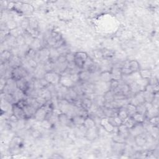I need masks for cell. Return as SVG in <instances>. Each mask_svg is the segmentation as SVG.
Wrapping results in <instances>:
<instances>
[{
  "mask_svg": "<svg viewBox=\"0 0 159 159\" xmlns=\"http://www.w3.org/2000/svg\"><path fill=\"white\" fill-rule=\"evenodd\" d=\"M60 74L57 73L54 71H50L46 72L44 75V79L48 83L51 85H57L60 84Z\"/></svg>",
  "mask_w": 159,
  "mask_h": 159,
  "instance_id": "1",
  "label": "cell"
},
{
  "mask_svg": "<svg viewBox=\"0 0 159 159\" xmlns=\"http://www.w3.org/2000/svg\"><path fill=\"white\" fill-rule=\"evenodd\" d=\"M11 74L12 78L15 80L24 78L27 76L26 69L22 67H18L16 68H14L11 71Z\"/></svg>",
  "mask_w": 159,
  "mask_h": 159,
  "instance_id": "2",
  "label": "cell"
},
{
  "mask_svg": "<svg viewBox=\"0 0 159 159\" xmlns=\"http://www.w3.org/2000/svg\"><path fill=\"white\" fill-rule=\"evenodd\" d=\"M12 113L19 120H23L26 119V116L23 109L19 107L16 103L13 104Z\"/></svg>",
  "mask_w": 159,
  "mask_h": 159,
  "instance_id": "3",
  "label": "cell"
},
{
  "mask_svg": "<svg viewBox=\"0 0 159 159\" xmlns=\"http://www.w3.org/2000/svg\"><path fill=\"white\" fill-rule=\"evenodd\" d=\"M47 114L48 113L47 112V111L46 110L44 107L43 106H42L41 107H40L39 108L36 110V113L34 116V118L36 120H37V121H42L46 119Z\"/></svg>",
  "mask_w": 159,
  "mask_h": 159,
  "instance_id": "4",
  "label": "cell"
},
{
  "mask_svg": "<svg viewBox=\"0 0 159 159\" xmlns=\"http://www.w3.org/2000/svg\"><path fill=\"white\" fill-rule=\"evenodd\" d=\"M60 85H61L62 86H64V87L67 88H71L74 87L75 83L71 80L70 76H61L60 80Z\"/></svg>",
  "mask_w": 159,
  "mask_h": 159,
  "instance_id": "5",
  "label": "cell"
},
{
  "mask_svg": "<svg viewBox=\"0 0 159 159\" xmlns=\"http://www.w3.org/2000/svg\"><path fill=\"white\" fill-rule=\"evenodd\" d=\"M100 125L106 131H107L108 132H113L114 128L116 127L110 123L108 118H104L101 119Z\"/></svg>",
  "mask_w": 159,
  "mask_h": 159,
  "instance_id": "6",
  "label": "cell"
},
{
  "mask_svg": "<svg viewBox=\"0 0 159 159\" xmlns=\"http://www.w3.org/2000/svg\"><path fill=\"white\" fill-rule=\"evenodd\" d=\"M85 134L86 138L89 139V140H94L98 136V129L96 127V126L92 128L86 129Z\"/></svg>",
  "mask_w": 159,
  "mask_h": 159,
  "instance_id": "7",
  "label": "cell"
},
{
  "mask_svg": "<svg viewBox=\"0 0 159 159\" xmlns=\"http://www.w3.org/2000/svg\"><path fill=\"white\" fill-rule=\"evenodd\" d=\"M135 142H136V145L139 147H143L146 145L147 142V139L146 136H144L143 133L137 135L135 137Z\"/></svg>",
  "mask_w": 159,
  "mask_h": 159,
  "instance_id": "8",
  "label": "cell"
},
{
  "mask_svg": "<svg viewBox=\"0 0 159 159\" xmlns=\"http://www.w3.org/2000/svg\"><path fill=\"white\" fill-rule=\"evenodd\" d=\"M22 109L24 110V112H25L26 118H29L34 116L37 110L28 104H26Z\"/></svg>",
  "mask_w": 159,
  "mask_h": 159,
  "instance_id": "9",
  "label": "cell"
},
{
  "mask_svg": "<svg viewBox=\"0 0 159 159\" xmlns=\"http://www.w3.org/2000/svg\"><path fill=\"white\" fill-rule=\"evenodd\" d=\"M111 74L112 80L119 81L123 78V75L121 74V69L114 68L111 71Z\"/></svg>",
  "mask_w": 159,
  "mask_h": 159,
  "instance_id": "10",
  "label": "cell"
},
{
  "mask_svg": "<svg viewBox=\"0 0 159 159\" xmlns=\"http://www.w3.org/2000/svg\"><path fill=\"white\" fill-rule=\"evenodd\" d=\"M128 68L132 71V73H136L140 70V66L136 60H131L128 62L126 65Z\"/></svg>",
  "mask_w": 159,
  "mask_h": 159,
  "instance_id": "11",
  "label": "cell"
},
{
  "mask_svg": "<svg viewBox=\"0 0 159 159\" xmlns=\"http://www.w3.org/2000/svg\"><path fill=\"white\" fill-rule=\"evenodd\" d=\"M99 79L104 83H109L112 80L111 71H104L99 75Z\"/></svg>",
  "mask_w": 159,
  "mask_h": 159,
  "instance_id": "12",
  "label": "cell"
},
{
  "mask_svg": "<svg viewBox=\"0 0 159 159\" xmlns=\"http://www.w3.org/2000/svg\"><path fill=\"white\" fill-rule=\"evenodd\" d=\"M137 124L135 125L132 128L129 129L131 130V131H129V132H131V134L133 135V136H134L135 137L137 136V135L142 134L143 132V129H144L142 125H137Z\"/></svg>",
  "mask_w": 159,
  "mask_h": 159,
  "instance_id": "13",
  "label": "cell"
},
{
  "mask_svg": "<svg viewBox=\"0 0 159 159\" xmlns=\"http://www.w3.org/2000/svg\"><path fill=\"white\" fill-rule=\"evenodd\" d=\"M39 59L41 60L44 61L45 60H49L50 57V50H47V49H42L39 53Z\"/></svg>",
  "mask_w": 159,
  "mask_h": 159,
  "instance_id": "14",
  "label": "cell"
},
{
  "mask_svg": "<svg viewBox=\"0 0 159 159\" xmlns=\"http://www.w3.org/2000/svg\"><path fill=\"white\" fill-rule=\"evenodd\" d=\"M91 73H90L89 71H87V70L81 71L78 74L79 80L87 81L90 80V78H91Z\"/></svg>",
  "mask_w": 159,
  "mask_h": 159,
  "instance_id": "15",
  "label": "cell"
},
{
  "mask_svg": "<svg viewBox=\"0 0 159 159\" xmlns=\"http://www.w3.org/2000/svg\"><path fill=\"white\" fill-rule=\"evenodd\" d=\"M81 108L85 109L86 111H88L91 108L92 106V102L90 99L89 98H85L81 101Z\"/></svg>",
  "mask_w": 159,
  "mask_h": 159,
  "instance_id": "16",
  "label": "cell"
},
{
  "mask_svg": "<svg viewBox=\"0 0 159 159\" xmlns=\"http://www.w3.org/2000/svg\"><path fill=\"white\" fill-rule=\"evenodd\" d=\"M83 126L86 129L92 128V127L95 126V121L93 119L90 118H86L85 119V121H84Z\"/></svg>",
  "mask_w": 159,
  "mask_h": 159,
  "instance_id": "17",
  "label": "cell"
},
{
  "mask_svg": "<svg viewBox=\"0 0 159 159\" xmlns=\"http://www.w3.org/2000/svg\"><path fill=\"white\" fill-rule=\"evenodd\" d=\"M143 96L144 99H145V102H148V103H151L153 102V98H154V96H155V94L152 93L148 92V91H143Z\"/></svg>",
  "mask_w": 159,
  "mask_h": 159,
  "instance_id": "18",
  "label": "cell"
},
{
  "mask_svg": "<svg viewBox=\"0 0 159 159\" xmlns=\"http://www.w3.org/2000/svg\"><path fill=\"white\" fill-rule=\"evenodd\" d=\"M123 108L124 107L119 108L118 113V116L122 120L123 122L124 121L125 119H126L128 117H129L128 116L127 113L126 109H124Z\"/></svg>",
  "mask_w": 159,
  "mask_h": 159,
  "instance_id": "19",
  "label": "cell"
},
{
  "mask_svg": "<svg viewBox=\"0 0 159 159\" xmlns=\"http://www.w3.org/2000/svg\"><path fill=\"white\" fill-rule=\"evenodd\" d=\"M139 75L141 76V78L148 80L150 78H151L152 74L151 71L149 70H142L139 71Z\"/></svg>",
  "mask_w": 159,
  "mask_h": 159,
  "instance_id": "20",
  "label": "cell"
},
{
  "mask_svg": "<svg viewBox=\"0 0 159 159\" xmlns=\"http://www.w3.org/2000/svg\"><path fill=\"white\" fill-rule=\"evenodd\" d=\"M132 118L134 120L135 122L139 124H142L145 121V116L137 113H135L132 116Z\"/></svg>",
  "mask_w": 159,
  "mask_h": 159,
  "instance_id": "21",
  "label": "cell"
},
{
  "mask_svg": "<svg viewBox=\"0 0 159 159\" xmlns=\"http://www.w3.org/2000/svg\"><path fill=\"white\" fill-rule=\"evenodd\" d=\"M85 119L83 117L77 115L76 116L74 117L73 118V123L76 126H82L83 125V123L85 121Z\"/></svg>",
  "mask_w": 159,
  "mask_h": 159,
  "instance_id": "22",
  "label": "cell"
},
{
  "mask_svg": "<svg viewBox=\"0 0 159 159\" xmlns=\"http://www.w3.org/2000/svg\"><path fill=\"white\" fill-rule=\"evenodd\" d=\"M126 109L129 117H132L135 113H136V106L131 104L129 103L127 105Z\"/></svg>",
  "mask_w": 159,
  "mask_h": 159,
  "instance_id": "23",
  "label": "cell"
},
{
  "mask_svg": "<svg viewBox=\"0 0 159 159\" xmlns=\"http://www.w3.org/2000/svg\"><path fill=\"white\" fill-rule=\"evenodd\" d=\"M147 111V108L146 107L145 104H144V103L139 104L136 106V113H137L145 116V115H146Z\"/></svg>",
  "mask_w": 159,
  "mask_h": 159,
  "instance_id": "24",
  "label": "cell"
},
{
  "mask_svg": "<svg viewBox=\"0 0 159 159\" xmlns=\"http://www.w3.org/2000/svg\"><path fill=\"white\" fill-rule=\"evenodd\" d=\"M94 64L93 61L91 60L90 58L88 57V59L86 60V61L85 62V63L83 64V69H84V70H87L88 71L90 70V69L91 68L92 65Z\"/></svg>",
  "mask_w": 159,
  "mask_h": 159,
  "instance_id": "25",
  "label": "cell"
},
{
  "mask_svg": "<svg viewBox=\"0 0 159 159\" xmlns=\"http://www.w3.org/2000/svg\"><path fill=\"white\" fill-rule=\"evenodd\" d=\"M134 97L137 101L139 104H144V103H145V99H144V98L142 91H140V92L135 94Z\"/></svg>",
  "mask_w": 159,
  "mask_h": 159,
  "instance_id": "26",
  "label": "cell"
},
{
  "mask_svg": "<svg viewBox=\"0 0 159 159\" xmlns=\"http://www.w3.org/2000/svg\"><path fill=\"white\" fill-rule=\"evenodd\" d=\"M11 58V55L10 52H9L8 50H5L3 52H2L1 54V62H3V60L4 61H8L10 60V59Z\"/></svg>",
  "mask_w": 159,
  "mask_h": 159,
  "instance_id": "27",
  "label": "cell"
},
{
  "mask_svg": "<svg viewBox=\"0 0 159 159\" xmlns=\"http://www.w3.org/2000/svg\"><path fill=\"white\" fill-rule=\"evenodd\" d=\"M113 141L116 143L123 144L125 142V138L123 136H121V135H120V134H118V135H116V136H115L113 137Z\"/></svg>",
  "mask_w": 159,
  "mask_h": 159,
  "instance_id": "28",
  "label": "cell"
},
{
  "mask_svg": "<svg viewBox=\"0 0 159 159\" xmlns=\"http://www.w3.org/2000/svg\"><path fill=\"white\" fill-rule=\"evenodd\" d=\"M68 117H67V116L66 114H64V113H62L61 114H60L59 116V121L63 124H67V122H68Z\"/></svg>",
  "mask_w": 159,
  "mask_h": 159,
  "instance_id": "29",
  "label": "cell"
},
{
  "mask_svg": "<svg viewBox=\"0 0 159 159\" xmlns=\"http://www.w3.org/2000/svg\"><path fill=\"white\" fill-rule=\"evenodd\" d=\"M148 123H150V125H152V126H157V125L158 124V118L157 116H154L153 118H151L149 120Z\"/></svg>",
  "mask_w": 159,
  "mask_h": 159,
  "instance_id": "30",
  "label": "cell"
},
{
  "mask_svg": "<svg viewBox=\"0 0 159 159\" xmlns=\"http://www.w3.org/2000/svg\"><path fill=\"white\" fill-rule=\"evenodd\" d=\"M65 57H66L67 62H68V63H69V62H74V59H75V54H71V53H69V54H66Z\"/></svg>",
  "mask_w": 159,
  "mask_h": 159,
  "instance_id": "31",
  "label": "cell"
}]
</instances>
